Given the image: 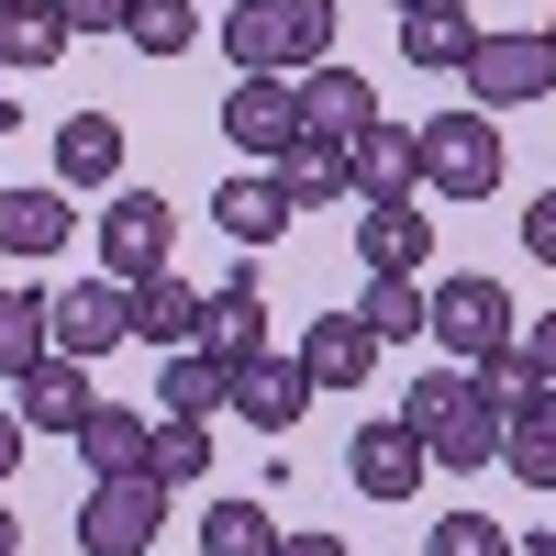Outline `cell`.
Here are the masks:
<instances>
[{
    "label": "cell",
    "mask_w": 556,
    "mask_h": 556,
    "mask_svg": "<svg viewBox=\"0 0 556 556\" xmlns=\"http://www.w3.org/2000/svg\"><path fill=\"white\" fill-rule=\"evenodd\" d=\"M223 45H235L245 78H312V67H334V0H235Z\"/></svg>",
    "instance_id": "6da1fadb"
},
{
    "label": "cell",
    "mask_w": 556,
    "mask_h": 556,
    "mask_svg": "<svg viewBox=\"0 0 556 556\" xmlns=\"http://www.w3.org/2000/svg\"><path fill=\"white\" fill-rule=\"evenodd\" d=\"M401 424H412V445H424L434 468H501V401L468 379V367H434V379H412Z\"/></svg>",
    "instance_id": "7a4b0ae2"
},
{
    "label": "cell",
    "mask_w": 556,
    "mask_h": 556,
    "mask_svg": "<svg viewBox=\"0 0 556 556\" xmlns=\"http://www.w3.org/2000/svg\"><path fill=\"white\" fill-rule=\"evenodd\" d=\"M412 167H424L434 201H490L501 190V123L490 112H434L412 134Z\"/></svg>",
    "instance_id": "3957f363"
},
{
    "label": "cell",
    "mask_w": 556,
    "mask_h": 556,
    "mask_svg": "<svg viewBox=\"0 0 556 556\" xmlns=\"http://www.w3.org/2000/svg\"><path fill=\"white\" fill-rule=\"evenodd\" d=\"M424 334L445 345V367H490L501 345H513V290L479 278V267H456L445 290H434V312H424Z\"/></svg>",
    "instance_id": "277c9868"
},
{
    "label": "cell",
    "mask_w": 556,
    "mask_h": 556,
    "mask_svg": "<svg viewBox=\"0 0 556 556\" xmlns=\"http://www.w3.org/2000/svg\"><path fill=\"white\" fill-rule=\"evenodd\" d=\"M89 245H101V278H156L167 256H178V201H156V190H112L101 201V223H89Z\"/></svg>",
    "instance_id": "5b68a950"
},
{
    "label": "cell",
    "mask_w": 556,
    "mask_h": 556,
    "mask_svg": "<svg viewBox=\"0 0 556 556\" xmlns=\"http://www.w3.org/2000/svg\"><path fill=\"white\" fill-rule=\"evenodd\" d=\"M156 534H167V490L156 479H89L78 556H156Z\"/></svg>",
    "instance_id": "8992f818"
},
{
    "label": "cell",
    "mask_w": 556,
    "mask_h": 556,
    "mask_svg": "<svg viewBox=\"0 0 556 556\" xmlns=\"http://www.w3.org/2000/svg\"><path fill=\"white\" fill-rule=\"evenodd\" d=\"M45 345L78 356V367H101L112 345H134V301H123V278H89V290H45Z\"/></svg>",
    "instance_id": "52a82bcc"
},
{
    "label": "cell",
    "mask_w": 556,
    "mask_h": 556,
    "mask_svg": "<svg viewBox=\"0 0 556 556\" xmlns=\"http://www.w3.org/2000/svg\"><path fill=\"white\" fill-rule=\"evenodd\" d=\"M456 78H468L479 112H523V101L556 89V45H545V34H479V56L456 67Z\"/></svg>",
    "instance_id": "ba28073f"
},
{
    "label": "cell",
    "mask_w": 556,
    "mask_h": 556,
    "mask_svg": "<svg viewBox=\"0 0 556 556\" xmlns=\"http://www.w3.org/2000/svg\"><path fill=\"white\" fill-rule=\"evenodd\" d=\"M345 201L367 212V201H424V167H412V123H367L356 146H345Z\"/></svg>",
    "instance_id": "9c48e42d"
},
{
    "label": "cell",
    "mask_w": 556,
    "mask_h": 556,
    "mask_svg": "<svg viewBox=\"0 0 556 556\" xmlns=\"http://www.w3.org/2000/svg\"><path fill=\"white\" fill-rule=\"evenodd\" d=\"M356 256H367V278H424L434 212H424V201H367V212H356Z\"/></svg>",
    "instance_id": "30bf717a"
},
{
    "label": "cell",
    "mask_w": 556,
    "mask_h": 556,
    "mask_svg": "<svg viewBox=\"0 0 556 556\" xmlns=\"http://www.w3.org/2000/svg\"><path fill=\"white\" fill-rule=\"evenodd\" d=\"M235 412L256 434H301V412H312V379H301V356H235Z\"/></svg>",
    "instance_id": "8fae6325"
},
{
    "label": "cell",
    "mask_w": 556,
    "mask_h": 556,
    "mask_svg": "<svg viewBox=\"0 0 556 556\" xmlns=\"http://www.w3.org/2000/svg\"><path fill=\"white\" fill-rule=\"evenodd\" d=\"M223 134H235L245 156L278 167V146L301 134V78H235V101H223Z\"/></svg>",
    "instance_id": "7c38bea8"
},
{
    "label": "cell",
    "mask_w": 556,
    "mask_h": 556,
    "mask_svg": "<svg viewBox=\"0 0 556 556\" xmlns=\"http://www.w3.org/2000/svg\"><path fill=\"white\" fill-rule=\"evenodd\" d=\"M424 468H434V456L412 445V424H356V445H345V479H356L367 501H412Z\"/></svg>",
    "instance_id": "4fadbf2b"
},
{
    "label": "cell",
    "mask_w": 556,
    "mask_h": 556,
    "mask_svg": "<svg viewBox=\"0 0 556 556\" xmlns=\"http://www.w3.org/2000/svg\"><path fill=\"white\" fill-rule=\"evenodd\" d=\"M379 356H390V345L367 334L356 312H323L312 334H301V379H312V390H356V379H379Z\"/></svg>",
    "instance_id": "5bb4252c"
},
{
    "label": "cell",
    "mask_w": 556,
    "mask_h": 556,
    "mask_svg": "<svg viewBox=\"0 0 556 556\" xmlns=\"http://www.w3.org/2000/svg\"><path fill=\"white\" fill-rule=\"evenodd\" d=\"M134 345H156V356H178V345H201V290L178 267H156V278H134Z\"/></svg>",
    "instance_id": "9a60e30c"
},
{
    "label": "cell",
    "mask_w": 556,
    "mask_h": 556,
    "mask_svg": "<svg viewBox=\"0 0 556 556\" xmlns=\"http://www.w3.org/2000/svg\"><path fill=\"white\" fill-rule=\"evenodd\" d=\"M479 12H468V0H424V12H401V56L412 67H424V78H445V67H468L479 56Z\"/></svg>",
    "instance_id": "2e32d148"
},
{
    "label": "cell",
    "mask_w": 556,
    "mask_h": 556,
    "mask_svg": "<svg viewBox=\"0 0 556 556\" xmlns=\"http://www.w3.org/2000/svg\"><path fill=\"white\" fill-rule=\"evenodd\" d=\"M367 123H379V89H367L356 67H312V78H301V134H323V146H356Z\"/></svg>",
    "instance_id": "e0dca14e"
},
{
    "label": "cell",
    "mask_w": 556,
    "mask_h": 556,
    "mask_svg": "<svg viewBox=\"0 0 556 556\" xmlns=\"http://www.w3.org/2000/svg\"><path fill=\"white\" fill-rule=\"evenodd\" d=\"M12 390H23V434H78L89 412H101V390H89L78 356H45L34 379H12Z\"/></svg>",
    "instance_id": "ac0fdd59"
},
{
    "label": "cell",
    "mask_w": 556,
    "mask_h": 556,
    "mask_svg": "<svg viewBox=\"0 0 556 556\" xmlns=\"http://www.w3.org/2000/svg\"><path fill=\"white\" fill-rule=\"evenodd\" d=\"M67 235H78V201L67 190H0V256H67Z\"/></svg>",
    "instance_id": "d6986e66"
},
{
    "label": "cell",
    "mask_w": 556,
    "mask_h": 556,
    "mask_svg": "<svg viewBox=\"0 0 556 556\" xmlns=\"http://www.w3.org/2000/svg\"><path fill=\"white\" fill-rule=\"evenodd\" d=\"M223 401H235V367H223L212 345H178V356H156V412H178V424H212Z\"/></svg>",
    "instance_id": "ffe728a7"
},
{
    "label": "cell",
    "mask_w": 556,
    "mask_h": 556,
    "mask_svg": "<svg viewBox=\"0 0 556 556\" xmlns=\"http://www.w3.org/2000/svg\"><path fill=\"white\" fill-rule=\"evenodd\" d=\"M123 178V123L112 112H67L56 123V190H112Z\"/></svg>",
    "instance_id": "44dd1931"
},
{
    "label": "cell",
    "mask_w": 556,
    "mask_h": 556,
    "mask_svg": "<svg viewBox=\"0 0 556 556\" xmlns=\"http://www.w3.org/2000/svg\"><path fill=\"white\" fill-rule=\"evenodd\" d=\"M201 345H212L223 367H235V356H256V345H267V290H256L245 267L223 278V290H201Z\"/></svg>",
    "instance_id": "7402d4cb"
},
{
    "label": "cell",
    "mask_w": 556,
    "mask_h": 556,
    "mask_svg": "<svg viewBox=\"0 0 556 556\" xmlns=\"http://www.w3.org/2000/svg\"><path fill=\"white\" fill-rule=\"evenodd\" d=\"M212 223H223L235 245H278V235H290V190H278L267 167H245V178H223V190H212Z\"/></svg>",
    "instance_id": "603a6c76"
},
{
    "label": "cell",
    "mask_w": 556,
    "mask_h": 556,
    "mask_svg": "<svg viewBox=\"0 0 556 556\" xmlns=\"http://www.w3.org/2000/svg\"><path fill=\"white\" fill-rule=\"evenodd\" d=\"M501 468H513L523 490H556V390L501 412Z\"/></svg>",
    "instance_id": "cb8c5ba5"
},
{
    "label": "cell",
    "mask_w": 556,
    "mask_h": 556,
    "mask_svg": "<svg viewBox=\"0 0 556 556\" xmlns=\"http://www.w3.org/2000/svg\"><path fill=\"white\" fill-rule=\"evenodd\" d=\"M146 434L156 424H134V412H89V424H78V468H101V479H146Z\"/></svg>",
    "instance_id": "d4e9b609"
},
{
    "label": "cell",
    "mask_w": 556,
    "mask_h": 556,
    "mask_svg": "<svg viewBox=\"0 0 556 556\" xmlns=\"http://www.w3.org/2000/svg\"><path fill=\"white\" fill-rule=\"evenodd\" d=\"M267 178L290 190V212H301V201H345V146H323V134H290Z\"/></svg>",
    "instance_id": "484cf974"
},
{
    "label": "cell",
    "mask_w": 556,
    "mask_h": 556,
    "mask_svg": "<svg viewBox=\"0 0 556 556\" xmlns=\"http://www.w3.org/2000/svg\"><path fill=\"white\" fill-rule=\"evenodd\" d=\"M424 312H434L424 278H367V301H356V323H367L379 345H412V334H424Z\"/></svg>",
    "instance_id": "4316f807"
},
{
    "label": "cell",
    "mask_w": 556,
    "mask_h": 556,
    "mask_svg": "<svg viewBox=\"0 0 556 556\" xmlns=\"http://www.w3.org/2000/svg\"><path fill=\"white\" fill-rule=\"evenodd\" d=\"M67 23H56V0H23V12H0V67H56L67 56Z\"/></svg>",
    "instance_id": "83f0119b"
},
{
    "label": "cell",
    "mask_w": 556,
    "mask_h": 556,
    "mask_svg": "<svg viewBox=\"0 0 556 556\" xmlns=\"http://www.w3.org/2000/svg\"><path fill=\"white\" fill-rule=\"evenodd\" d=\"M45 356V290H0V379H34Z\"/></svg>",
    "instance_id": "f1b7e54d"
},
{
    "label": "cell",
    "mask_w": 556,
    "mask_h": 556,
    "mask_svg": "<svg viewBox=\"0 0 556 556\" xmlns=\"http://www.w3.org/2000/svg\"><path fill=\"white\" fill-rule=\"evenodd\" d=\"M212 468V424H178V412H156V434H146V479L178 490V479H201Z\"/></svg>",
    "instance_id": "f546056e"
},
{
    "label": "cell",
    "mask_w": 556,
    "mask_h": 556,
    "mask_svg": "<svg viewBox=\"0 0 556 556\" xmlns=\"http://www.w3.org/2000/svg\"><path fill=\"white\" fill-rule=\"evenodd\" d=\"M201 556H278L267 501H212V513H201Z\"/></svg>",
    "instance_id": "4dcf8cb0"
},
{
    "label": "cell",
    "mask_w": 556,
    "mask_h": 556,
    "mask_svg": "<svg viewBox=\"0 0 556 556\" xmlns=\"http://www.w3.org/2000/svg\"><path fill=\"white\" fill-rule=\"evenodd\" d=\"M123 34L146 45V56H190V45H201V12H190V0H134Z\"/></svg>",
    "instance_id": "1f68e13d"
},
{
    "label": "cell",
    "mask_w": 556,
    "mask_h": 556,
    "mask_svg": "<svg viewBox=\"0 0 556 556\" xmlns=\"http://www.w3.org/2000/svg\"><path fill=\"white\" fill-rule=\"evenodd\" d=\"M424 556H513V534H501L490 513H445V523L424 534Z\"/></svg>",
    "instance_id": "d6a6232c"
},
{
    "label": "cell",
    "mask_w": 556,
    "mask_h": 556,
    "mask_svg": "<svg viewBox=\"0 0 556 556\" xmlns=\"http://www.w3.org/2000/svg\"><path fill=\"white\" fill-rule=\"evenodd\" d=\"M123 12H134V0H56L67 34H123Z\"/></svg>",
    "instance_id": "836d02e7"
},
{
    "label": "cell",
    "mask_w": 556,
    "mask_h": 556,
    "mask_svg": "<svg viewBox=\"0 0 556 556\" xmlns=\"http://www.w3.org/2000/svg\"><path fill=\"white\" fill-rule=\"evenodd\" d=\"M523 256L556 267V190H534V212H523Z\"/></svg>",
    "instance_id": "e575fe53"
},
{
    "label": "cell",
    "mask_w": 556,
    "mask_h": 556,
    "mask_svg": "<svg viewBox=\"0 0 556 556\" xmlns=\"http://www.w3.org/2000/svg\"><path fill=\"white\" fill-rule=\"evenodd\" d=\"M513 345H523V367H534V379L556 390V312H534V334H513Z\"/></svg>",
    "instance_id": "d590c367"
},
{
    "label": "cell",
    "mask_w": 556,
    "mask_h": 556,
    "mask_svg": "<svg viewBox=\"0 0 556 556\" xmlns=\"http://www.w3.org/2000/svg\"><path fill=\"white\" fill-rule=\"evenodd\" d=\"M278 556H345V534H278Z\"/></svg>",
    "instance_id": "8d00e7d4"
},
{
    "label": "cell",
    "mask_w": 556,
    "mask_h": 556,
    "mask_svg": "<svg viewBox=\"0 0 556 556\" xmlns=\"http://www.w3.org/2000/svg\"><path fill=\"white\" fill-rule=\"evenodd\" d=\"M23 468V412H0V479Z\"/></svg>",
    "instance_id": "74e56055"
},
{
    "label": "cell",
    "mask_w": 556,
    "mask_h": 556,
    "mask_svg": "<svg viewBox=\"0 0 556 556\" xmlns=\"http://www.w3.org/2000/svg\"><path fill=\"white\" fill-rule=\"evenodd\" d=\"M0 556H23V523H12V501H0Z\"/></svg>",
    "instance_id": "f35d334b"
},
{
    "label": "cell",
    "mask_w": 556,
    "mask_h": 556,
    "mask_svg": "<svg viewBox=\"0 0 556 556\" xmlns=\"http://www.w3.org/2000/svg\"><path fill=\"white\" fill-rule=\"evenodd\" d=\"M513 556H556V534H534V545H513Z\"/></svg>",
    "instance_id": "ab89813d"
},
{
    "label": "cell",
    "mask_w": 556,
    "mask_h": 556,
    "mask_svg": "<svg viewBox=\"0 0 556 556\" xmlns=\"http://www.w3.org/2000/svg\"><path fill=\"white\" fill-rule=\"evenodd\" d=\"M390 12H424V0H390Z\"/></svg>",
    "instance_id": "60d3db41"
},
{
    "label": "cell",
    "mask_w": 556,
    "mask_h": 556,
    "mask_svg": "<svg viewBox=\"0 0 556 556\" xmlns=\"http://www.w3.org/2000/svg\"><path fill=\"white\" fill-rule=\"evenodd\" d=\"M0 12H23V0H0Z\"/></svg>",
    "instance_id": "b9f144b4"
},
{
    "label": "cell",
    "mask_w": 556,
    "mask_h": 556,
    "mask_svg": "<svg viewBox=\"0 0 556 556\" xmlns=\"http://www.w3.org/2000/svg\"><path fill=\"white\" fill-rule=\"evenodd\" d=\"M0 123H12V101H0Z\"/></svg>",
    "instance_id": "7bdbcfd3"
},
{
    "label": "cell",
    "mask_w": 556,
    "mask_h": 556,
    "mask_svg": "<svg viewBox=\"0 0 556 556\" xmlns=\"http://www.w3.org/2000/svg\"><path fill=\"white\" fill-rule=\"evenodd\" d=\"M545 45H556V23H545Z\"/></svg>",
    "instance_id": "ee69618b"
}]
</instances>
